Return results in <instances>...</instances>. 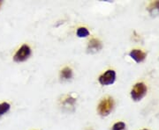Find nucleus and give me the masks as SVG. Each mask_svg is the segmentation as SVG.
I'll return each instance as SVG.
<instances>
[{
  "label": "nucleus",
  "instance_id": "1",
  "mask_svg": "<svg viewBox=\"0 0 159 130\" xmlns=\"http://www.w3.org/2000/svg\"><path fill=\"white\" fill-rule=\"evenodd\" d=\"M114 107V100L111 97H106L102 99L100 101L98 107H97V111L98 113L102 116H107L112 111Z\"/></svg>",
  "mask_w": 159,
  "mask_h": 130
},
{
  "label": "nucleus",
  "instance_id": "2",
  "mask_svg": "<svg viewBox=\"0 0 159 130\" xmlns=\"http://www.w3.org/2000/svg\"><path fill=\"white\" fill-rule=\"evenodd\" d=\"M147 86L145 85L144 83H137L133 87V89L131 90V98L134 101H140L145 97L147 93Z\"/></svg>",
  "mask_w": 159,
  "mask_h": 130
},
{
  "label": "nucleus",
  "instance_id": "3",
  "mask_svg": "<svg viewBox=\"0 0 159 130\" xmlns=\"http://www.w3.org/2000/svg\"><path fill=\"white\" fill-rule=\"evenodd\" d=\"M31 56V48L29 45L24 44L22 45L15 53L13 60L16 62H22L28 60L29 57Z\"/></svg>",
  "mask_w": 159,
  "mask_h": 130
},
{
  "label": "nucleus",
  "instance_id": "4",
  "mask_svg": "<svg viewBox=\"0 0 159 130\" xmlns=\"http://www.w3.org/2000/svg\"><path fill=\"white\" fill-rule=\"evenodd\" d=\"M116 80V72L113 69H108L107 71H105L104 73L102 74L98 81L102 85H111L113 84Z\"/></svg>",
  "mask_w": 159,
  "mask_h": 130
},
{
  "label": "nucleus",
  "instance_id": "5",
  "mask_svg": "<svg viewBox=\"0 0 159 130\" xmlns=\"http://www.w3.org/2000/svg\"><path fill=\"white\" fill-rule=\"evenodd\" d=\"M102 48V44L101 42V40L96 39V38H93L89 41V44H88V52L89 53H97L98 51H100Z\"/></svg>",
  "mask_w": 159,
  "mask_h": 130
},
{
  "label": "nucleus",
  "instance_id": "6",
  "mask_svg": "<svg viewBox=\"0 0 159 130\" xmlns=\"http://www.w3.org/2000/svg\"><path fill=\"white\" fill-rule=\"evenodd\" d=\"M129 56L136 62H142L145 60V58L147 57V54L141 49H133L129 53Z\"/></svg>",
  "mask_w": 159,
  "mask_h": 130
},
{
  "label": "nucleus",
  "instance_id": "7",
  "mask_svg": "<svg viewBox=\"0 0 159 130\" xmlns=\"http://www.w3.org/2000/svg\"><path fill=\"white\" fill-rule=\"evenodd\" d=\"M60 77L61 78L65 80H68L72 78L73 77V69L70 67H65L61 69L60 71Z\"/></svg>",
  "mask_w": 159,
  "mask_h": 130
},
{
  "label": "nucleus",
  "instance_id": "8",
  "mask_svg": "<svg viewBox=\"0 0 159 130\" xmlns=\"http://www.w3.org/2000/svg\"><path fill=\"white\" fill-rule=\"evenodd\" d=\"M148 10L152 15L157 14L159 12V1L151 2L149 4V6H148Z\"/></svg>",
  "mask_w": 159,
  "mask_h": 130
},
{
  "label": "nucleus",
  "instance_id": "9",
  "mask_svg": "<svg viewBox=\"0 0 159 130\" xmlns=\"http://www.w3.org/2000/svg\"><path fill=\"white\" fill-rule=\"evenodd\" d=\"M75 103H76V99L74 98L71 96H67L63 100V107L66 108L74 107Z\"/></svg>",
  "mask_w": 159,
  "mask_h": 130
},
{
  "label": "nucleus",
  "instance_id": "10",
  "mask_svg": "<svg viewBox=\"0 0 159 130\" xmlns=\"http://www.w3.org/2000/svg\"><path fill=\"white\" fill-rule=\"evenodd\" d=\"M76 34L79 38H86L89 35V31L86 27H79L77 29V32H76Z\"/></svg>",
  "mask_w": 159,
  "mask_h": 130
},
{
  "label": "nucleus",
  "instance_id": "11",
  "mask_svg": "<svg viewBox=\"0 0 159 130\" xmlns=\"http://www.w3.org/2000/svg\"><path fill=\"white\" fill-rule=\"evenodd\" d=\"M10 108H11V106H10L9 103H7V102H3V103H1V104H0V116L6 114V113L10 110Z\"/></svg>",
  "mask_w": 159,
  "mask_h": 130
},
{
  "label": "nucleus",
  "instance_id": "12",
  "mask_svg": "<svg viewBox=\"0 0 159 130\" xmlns=\"http://www.w3.org/2000/svg\"><path fill=\"white\" fill-rule=\"evenodd\" d=\"M125 128V124L122 121H119L116 122L115 124L112 126V130H124Z\"/></svg>",
  "mask_w": 159,
  "mask_h": 130
},
{
  "label": "nucleus",
  "instance_id": "13",
  "mask_svg": "<svg viewBox=\"0 0 159 130\" xmlns=\"http://www.w3.org/2000/svg\"><path fill=\"white\" fill-rule=\"evenodd\" d=\"M142 130H148V129H142Z\"/></svg>",
  "mask_w": 159,
  "mask_h": 130
},
{
  "label": "nucleus",
  "instance_id": "14",
  "mask_svg": "<svg viewBox=\"0 0 159 130\" xmlns=\"http://www.w3.org/2000/svg\"><path fill=\"white\" fill-rule=\"evenodd\" d=\"M0 5H1V1H0Z\"/></svg>",
  "mask_w": 159,
  "mask_h": 130
},
{
  "label": "nucleus",
  "instance_id": "15",
  "mask_svg": "<svg viewBox=\"0 0 159 130\" xmlns=\"http://www.w3.org/2000/svg\"><path fill=\"white\" fill-rule=\"evenodd\" d=\"M89 130H91V129H89Z\"/></svg>",
  "mask_w": 159,
  "mask_h": 130
}]
</instances>
